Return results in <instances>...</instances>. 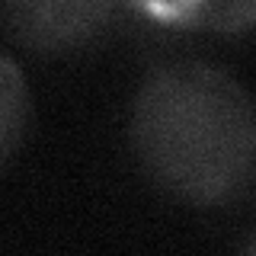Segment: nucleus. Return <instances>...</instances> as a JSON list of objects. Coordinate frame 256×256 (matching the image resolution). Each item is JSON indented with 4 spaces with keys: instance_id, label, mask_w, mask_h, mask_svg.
<instances>
[{
    "instance_id": "obj_1",
    "label": "nucleus",
    "mask_w": 256,
    "mask_h": 256,
    "mask_svg": "<svg viewBox=\"0 0 256 256\" xmlns=\"http://www.w3.org/2000/svg\"><path fill=\"white\" fill-rule=\"evenodd\" d=\"M128 138L154 186L189 205H237L256 189V96L212 61L150 70Z\"/></svg>"
},
{
    "instance_id": "obj_2",
    "label": "nucleus",
    "mask_w": 256,
    "mask_h": 256,
    "mask_svg": "<svg viewBox=\"0 0 256 256\" xmlns=\"http://www.w3.org/2000/svg\"><path fill=\"white\" fill-rule=\"evenodd\" d=\"M118 13L116 4H0V20L6 22L16 42L45 54H61L90 45L96 36L109 29L112 16Z\"/></svg>"
},
{
    "instance_id": "obj_3",
    "label": "nucleus",
    "mask_w": 256,
    "mask_h": 256,
    "mask_svg": "<svg viewBox=\"0 0 256 256\" xmlns=\"http://www.w3.org/2000/svg\"><path fill=\"white\" fill-rule=\"evenodd\" d=\"M32 122V93L20 64L0 52V164L22 144Z\"/></svg>"
},
{
    "instance_id": "obj_4",
    "label": "nucleus",
    "mask_w": 256,
    "mask_h": 256,
    "mask_svg": "<svg viewBox=\"0 0 256 256\" xmlns=\"http://www.w3.org/2000/svg\"><path fill=\"white\" fill-rule=\"evenodd\" d=\"M150 13L164 20H182L186 26L212 29H244L256 20V4H182V6H150Z\"/></svg>"
},
{
    "instance_id": "obj_5",
    "label": "nucleus",
    "mask_w": 256,
    "mask_h": 256,
    "mask_svg": "<svg viewBox=\"0 0 256 256\" xmlns=\"http://www.w3.org/2000/svg\"><path fill=\"white\" fill-rule=\"evenodd\" d=\"M244 256H256V230L250 234V240H246V246H244Z\"/></svg>"
}]
</instances>
